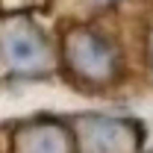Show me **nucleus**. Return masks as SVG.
Here are the masks:
<instances>
[{"instance_id":"nucleus-1","label":"nucleus","mask_w":153,"mask_h":153,"mask_svg":"<svg viewBox=\"0 0 153 153\" xmlns=\"http://www.w3.org/2000/svg\"><path fill=\"white\" fill-rule=\"evenodd\" d=\"M6 56L12 65H33L38 56H41V47L36 44V38L24 36V33H15V36L6 41Z\"/></svg>"}]
</instances>
